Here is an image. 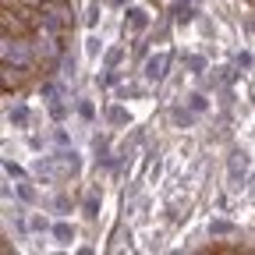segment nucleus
<instances>
[{"mask_svg": "<svg viewBox=\"0 0 255 255\" xmlns=\"http://www.w3.org/2000/svg\"><path fill=\"white\" fill-rule=\"evenodd\" d=\"M25 60H28V46L21 39L4 36V64H25Z\"/></svg>", "mask_w": 255, "mask_h": 255, "instance_id": "nucleus-1", "label": "nucleus"}, {"mask_svg": "<svg viewBox=\"0 0 255 255\" xmlns=\"http://www.w3.org/2000/svg\"><path fill=\"white\" fill-rule=\"evenodd\" d=\"M174 121H177V124H191V114H184V110H177V114H174Z\"/></svg>", "mask_w": 255, "mask_h": 255, "instance_id": "nucleus-9", "label": "nucleus"}, {"mask_svg": "<svg viewBox=\"0 0 255 255\" xmlns=\"http://www.w3.org/2000/svg\"><path fill=\"white\" fill-rule=\"evenodd\" d=\"M46 4H50V0H46Z\"/></svg>", "mask_w": 255, "mask_h": 255, "instance_id": "nucleus-10", "label": "nucleus"}, {"mask_svg": "<svg viewBox=\"0 0 255 255\" xmlns=\"http://www.w3.org/2000/svg\"><path fill=\"white\" fill-rule=\"evenodd\" d=\"M167 75V57H152L145 64V78H163Z\"/></svg>", "mask_w": 255, "mask_h": 255, "instance_id": "nucleus-3", "label": "nucleus"}, {"mask_svg": "<svg viewBox=\"0 0 255 255\" xmlns=\"http://www.w3.org/2000/svg\"><path fill=\"white\" fill-rule=\"evenodd\" d=\"M248 170V152H234V159H231V174L238 177V174H245Z\"/></svg>", "mask_w": 255, "mask_h": 255, "instance_id": "nucleus-5", "label": "nucleus"}, {"mask_svg": "<svg viewBox=\"0 0 255 255\" xmlns=\"http://www.w3.org/2000/svg\"><path fill=\"white\" fill-rule=\"evenodd\" d=\"M128 14H131V25H135V28L145 25V11H128Z\"/></svg>", "mask_w": 255, "mask_h": 255, "instance_id": "nucleus-8", "label": "nucleus"}, {"mask_svg": "<svg viewBox=\"0 0 255 255\" xmlns=\"http://www.w3.org/2000/svg\"><path fill=\"white\" fill-rule=\"evenodd\" d=\"M25 82V64H4V85H21Z\"/></svg>", "mask_w": 255, "mask_h": 255, "instance_id": "nucleus-2", "label": "nucleus"}, {"mask_svg": "<svg viewBox=\"0 0 255 255\" xmlns=\"http://www.w3.org/2000/svg\"><path fill=\"white\" fill-rule=\"evenodd\" d=\"M11 32H18V36H21L25 25H21L18 18H11V11H4V36H11Z\"/></svg>", "mask_w": 255, "mask_h": 255, "instance_id": "nucleus-6", "label": "nucleus"}, {"mask_svg": "<svg viewBox=\"0 0 255 255\" xmlns=\"http://www.w3.org/2000/svg\"><path fill=\"white\" fill-rule=\"evenodd\" d=\"M39 57H46V60H57V57H60V46H57L53 36H46V39L39 43Z\"/></svg>", "mask_w": 255, "mask_h": 255, "instance_id": "nucleus-4", "label": "nucleus"}, {"mask_svg": "<svg viewBox=\"0 0 255 255\" xmlns=\"http://www.w3.org/2000/svg\"><path fill=\"white\" fill-rule=\"evenodd\" d=\"M53 234H57L60 241H71V238H75V231H71V227H64V223H60V227H57Z\"/></svg>", "mask_w": 255, "mask_h": 255, "instance_id": "nucleus-7", "label": "nucleus"}]
</instances>
